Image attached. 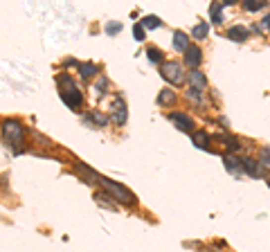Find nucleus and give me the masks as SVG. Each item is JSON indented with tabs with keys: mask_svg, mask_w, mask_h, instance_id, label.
I'll return each instance as SVG.
<instances>
[{
	"mask_svg": "<svg viewBox=\"0 0 270 252\" xmlns=\"http://www.w3.org/2000/svg\"><path fill=\"white\" fill-rule=\"evenodd\" d=\"M173 48L178 50V52H187V48H189V36L185 34V32H173Z\"/></svg>",
	"mask_w": 270,
	"mask_h": 252,
	"instance_id": "nucleus-12",
	"label": "nucleus"
},
{
	"mask_svg": "<svg viewBox=\"0 0 270 252\" xmlns=\"http://www.w3.org/2000/svg\"><path fill=\"white\" fill-rule=\"evenodd\" d=\"M192 140H194V144H196L198 149H207V144H210V135H207L205 131H194Z\"/></svg>",
	"mask_w": 270,
	"mask_h": 252,
	"instance_id": "nucleus-16",
	"label": "nucleus"
},
{
	"mask_svg": "<svg viewBox=\"0 0 270 252\" xmlns=\"http://www.w3.org/2000/svg\"><path fill=\"white\" fill-rule=\"evenodd\" d=\"M169 120H171L180 131H185V133L192 131V120H189V115H185V113H169Z\"/></svg>",
	"mask_w": 270,
	"mask_h": 252,
	"instance_id": "nucleus-10",
	"label": "nucleus"
},
{
	"mask_svg": "<svg viewBox=\"0 0 270 252\" xmlns=\"http://www.w3.org/2000/svg\"><path fill=\"white\" fill-rule=\"evenodd\" d=\"M192 36L196 41H205L207 36H210V25H207V20L205 23H198V25H194V29H192Z\"/></svg>",
	"mask_w": 270,
	"mask_h": 252,
	"instance_id": "nucleus-15",
	"label": "nucleus"
},
{
	"mask_svg": "<svg viewBox=\"0 0 270 252\" xmlns=\"http://www.w3.org/2000/svg\"><path fill=\"white\" fill-rule=\"evenodd\" d=\"M248 36H250V32H248V27H243V25H232V27L227 29V39L234 41V43H243V41H248Z\"/></svg>",
	"mask_w": 270,
	"mask_h": 252,
	"instance_id": "nucleus-8",
	"label": "nucleus"
},
{
	"mask_svg": "<svg viewBox=\"0 0 270 252\" xmlns=\"http://www.w3.org/2000/svg\"><path fill=\"white\" fill-rule=\"evenodd\" d=\"M110 198H113L110 194H97L95 196L97 205H104V207H108V209H117V203H110Z\"/></svg>",
	"mask_w": 270,
	"mask_h": 252,
	"instance_id": "nucleus-21",
	"label": "nucleus"
},
{
	"mask_svg": "<svg viewBox=\"0 0 270 252\" xmlns=\"http://www.w3.org/2000/svg\"><path fill=\"white\" fill-rule=\"evenodd\" d=\"M223 165L232 174H243V158H236V155L227 153V155H223Z\"/></svg>",
	"mask_w": 270,
	"mask_h": 252,
	"instance_id": "nucleus-9",
	"label": "nucleus"
},
{
	"mask_svg": "<svg viewBox=\"0 0 270 252\" xmlns=\"http://www.w3.org/2000/svg\"><path fill=\"white\" fill-rule=\"evenodd\" d=\"M74 171H77V174L81 176V178H84L88 185L99 183V178H102V176H99L97 171H93V169H90V167L86 165V162H77V165H74Z\"/></svg>",
	"mask_w": 270,
	"mask_h": 252,
	"instance_id": "nucleus-7",
	"label": "nucleus"
},
{
	"mask_svg": "<svg viewBox=\"0 0 270 252\" xmlns=\"http://www.w3.org/2000/svg\"><path fill=\"white\" fill-rule=\"evenodd\" d=\"M122 32V23H108L106 25V34L108 36H115V34H119Z\"/></svg>",
	"mask_w": 270,
	"mask_h": 252,
	"instance_id": "nucleus-26",
	"label": "nucleus"
},
{
	"mask_svg": "<svg viewBox=\"0 0 270 252\" xmlns=\"http://www.w3.org/2000/svg\"><path fill=\"white\" fill-rule=\"evenodd\" d=\"M147 57H149V61L156 63V65H158V63H160V65H164V63H167V61H164V57H162V52L158 48H149L147 50Z\"/></svg>",
	"mask_w": 270,
	"mask_h": 252,
	"instance_id": "nucleus-19",
	"label": "nucleus"
},
{
	"mask_svg": "<svg viewBox=\"0 0 270 252\" xmlns=\"http://www.w3.org/2000/svg\"><path fill=\"white\" fill-rule=\"evenodd\" d=\"M173 99H176V95H173L171 90H160V95H158V104H162V106L171 104Z\"/></svg>",
	"mask_w": 270,
	"mask_h": 252,
	"instance_id": "nucleus-22",
	"label": "nucleus"
},
{
	"mask_svg": "<svg viewBox=\"0 0 270 252\" xmlns=\"http://www.w3.org/2000/svg\"><path fill=\"white\" fill-rule=\"evenodd\" d=\"M2 135L5 140H9V144L16 146V151H20L23 146V140H25V128L14 120H5L2 122Z\"/></svg>",
	"mask_w": 270,
	"mask_h": 252,
	"instance_id": "nucleus-3",
	"label": "nucleus"
},
{
	"mask_svg": "<svg viewBox=\"0 0 270 252\" xmlns=\"http://www.w3.org/2000/svg\"><path fill=\"white\" fill-rule=\"evenodd\" d=\"M216 140H221L223 144H227V149H230V151H239L241 149L239 140H236V137H232V135H225V133H218V135H216Z\"/></svg>",
	"mask_w": 270,
	"mask_h": 252,
	"instance_id": "nucleus-17",
	"label": "nucleus"
},
{
	"mask_svg": "<svg viewBox=\"0 0 270 252\" xmlns=\"http://www.w3.org/2000/svg\"><path fill=\"white\" fill-rule=\"evenodd\" d=\"M189 83H192V88H196V90H207V79L203 72H189Z\"/></svg>",
	"mask_w": 270,
	"mask_h": 252,
	"instance_id": "nucleus-14",
	"label": "nucleus"
},
{
	"mask_svg": "<svg viewBox=\"0 0 270 252\" xmlns=\"http://www.w3.org/2000/svg\"><path fill=\"white\" fill-rule=\"evenodd\" d=\"M185 63L192 68V72H196V68L203 63V50L198 45H189L185 52Z\"/></svg>",
	"mask_w": 270,
	"mask_h": 252,
	"instance_id": "nucleus-5",
	"label": "nucleus"
},
{
	"mask_svg": "<svg viewBox=\"0 0 270 252\" xmlns=\"http://www.w3.org/2000/svg\"><path fill=\"white\" fill-rule=\"evenodd\" d=\"M243 7H246L248 11H261L266 7V2H264V0H246Z\"/></svg>",
	"mask_w": 270,
	"mask_h": 252,
	"instance_id": "nucleus-23",
	"label": "nucleus"
},
{
	"mask_svg": "<svg viewBox=\"0 0 270 252\" xmlns=\"http://www.w3.org/2000/svg\"><path fill=\"white\" fill-rule=\"evenodd\" d=\"M56 83H59V88H61V99H63L65 106L72 108V111L84 106V95H81L77 83H74L68 74H59V77H56Z\"/></svg>",
	"mask_w": 270,
	"mask_h": 252,
	"instance_id": "nucleus-1",
	"label": "nucleus"
},
{
	"mask_svg": "<svg viewBox=\"0 0 270 252\" xmlns=\"http://www.w3.org/2000/svg\"><path fill=\"white\" fill-rule=\"evenodd\" d=\"M108 86V79L106 77H102V81L97 83V86H95V90H97V95H104V88Z\"/></svg>",
	"mask_w": 270,
	"mask_h": 252,
	"instance_id": "nucleus-29",
	"label": "nucleus"
},
{
	"mask_svg": "<svg viewBox=\"0 0 270 252\" xmlns=\"http://www.w3.org/2000/svg\"><path fill=\"white\" fill-rule=\"evenodd\" d=\"M110 117H113V122L115 124H126V120H128V111H126V104H124V99L122 97H117L113 102V113H110Z\"/></svg>",
	"mask_w": 270,
	"mask_h": 252,
	"instance_id": "nucleus-6",
	"label": "nucleus"
},
{
	"mask_svg": "<svg viewBox=\"0 0 270 252\" xmlns=\"http://www.w3.org/2000/svg\"><path fill=\"white\" fill-rule=\"evenodd\" d=\"M259 165H264V169H270V146H264V149H261Z\"/></svg>",
	"mask_w": 270,
	"mask_h": 252,
	"instance_id": "nucleus-24",
	"label": "nucleus"
},
{
	"mask_svg": "<svg viewBox=\"0 0 270 252\" xmlns=\"http://www.w3.org/2000/svg\"><path fill=\"white\" fill-rule=\"evenodd\" d=\"M99 185H102V187L106 189V194H110L117 203H122V205H133L135 203V196H133L122 183H115V180L102 176V178H99Z\"/></svg>",
	"mask_w": 270,
	"mask_h": 252,
	"instance_id": "nucleus-2",
	"label": "nucleus"
},
{
	"mask_svg": "<svg viewBox=\"0 0 270 252\" xmlns=\"http://www.w3.org/2000/svg\"><path fill=\"white\" fill-rule=\"evenodd\" d=\"M243 174L252 176V178H259V176L264 174V169H261V165L255 162L252 158H243Z\"/></svg>",
	"mask_w": 270,
	"mask_h": 252,
	"instance_id": "nucleus-11",
	"label": "nucleus"
},
{
	"mask_svg": "<svg viewBox=\"0 0 270 252\" xmlns=\"http://www.w3.org/2000/svg\"><path fill=\"white\" fill-rule=\"evenodd\" d=\"M160 74L164 81H169L171 86H182L185 83V70H182L180 63L167 61L164 65H160Z\"/></svg>",
	"mask_w": 270,
	"mask_h": 252,
	"instance_id": "nucleus-4",
	"label": "nucleus"
},
{
	"mask_svg": "<svg viewBox=\"0 0 270 252\" xmlns=\"http://www.w3.org/2000/svg\"><path fill=\"white\" fill-rule=\"evenodd\" d=\"M223 7H225V2H212V7H210L212 23H216V25L223 23V18H221V9H223Z\"/></svg>",
	"mask_w": 270,
	"mask_h": 252,
	"instance_id": "nucleus-18",
	"label": "nucleus"
},
{
	"mask_svg": "<svg viewBox=\"0 0 270 252\" xmlns=\"http://www.w3.org/2000/svg\"><path fill=\"white\" fill-rule=\"evenodd\" d=\"M144 32H147V29L142 27V23H138L135 27H133V39H135V41H144V36H147Z\"/></svg>",
	"mask_w": 270,
	"mask_h": 252,
	"instance_id": "nucleus-25",
	"label": "nucleus"
},
{
	"mask_svg": "<svg viewBox=\"0 0 270 252\" xmlns=\"http://www.w3.org/2000/svg\"><path fill=\"white\" fill-rule=\"evenodd\" d=\"M218 124H221V126H227V124H230V122H227L225 117H218Z\"/></svg>",
	"mask_w": 270,
	"mask_h": 252,
	"instance_id": "nucleus-31",
	"label": "nucleus"
},
{
	"mask_svg": "<svg viewBox=\"0 0 270 252\" xmlns=\"http://www.w3.org/2000/svg\"><path fill=\"white\" fill-rule=\"evenodd\" d=\"M79 74L81 79H93L95 74H99V65L97 63H79Z\"/></svg>",
	"mask_w": 270,
	"mask_h": 252,
	"instance_id": "nucleus-13",
	"label": "nucleus"
},
{
	"mask_svg": "<svg viewBox=\"0 0 270 252\" xmlns=\"http://www.w3.org/2000/svg\"><path fill=\"white\" fill-rule=\"evenodd\" d=\"M187 97H192L194 102H198V104L203 102V95H201V90H196V88H189V92H187Z\"/></svg>",
	"mask_w": 270,
	"mask_h": 252,
	"instance_id": "nucleus-28",
	"label": "nucleus"
},
{
	"mask_svg": "<svg viewBox=\"0 0 270 252\" xmlns=\"http://www.w3.org/2000/svg\"><path fill=\"white\" fill-rule=\"evenodd\" d=\"M261 29H266V32H270V14L261 18Z\"/></svg>",
	"mask_w": 270,
	"mask_h": 252,
	"instance_id": "nucleus-30",
	"label": "nucleus"
},
{
	"mask_svg": "<svg viewBox=\"0 0 270 252\" xmlns=\"http://www.w3.org/2000/svg\"><path fill=\"white\" fill-rule=\"evenodd\" d=\"M90 120H95V124H99V126H106L108 124V117L102 115V113H90Z\"/></svg>",
	"mask_w": 270,
	"mask_h": 252,
	"instance_id": "nucleus-27",
	"label": "nucleus"
},
{
	"mask_svg": "<svg viewBox=\"0 0 270 252\" xmlns=\"http://www.w3.org/2000/svg\"><path fill=\"white\" fill-rule=\"evenodd\" d=\"M142 27L144 29H158V27H162V20L158 18V16H144L142 18Z\"/></svg>",
	"mask_w": 270,
	"mask_h": 252,
	"instance_id": "nucleus-20",
	"label": "nucleus"
}]
</instances>
